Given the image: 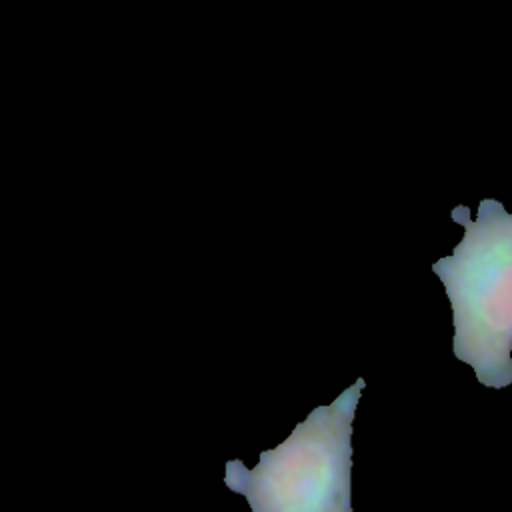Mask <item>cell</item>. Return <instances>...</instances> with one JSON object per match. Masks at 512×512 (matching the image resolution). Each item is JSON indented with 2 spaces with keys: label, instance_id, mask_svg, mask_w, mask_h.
I'll use <instances>...</instances> for the list:
<instances>
[{
  "label": "cell",
  "instance_id": "cell-1",
  "mask_svg": "<svg viewBox=\"0 0 512 512\" xmlns=\"http://www.w3.org/2000/svg\"><path fill=\"white\" fill-rule=\"evenodd\" d=\"M464 228L450 256L432 264L452 306V352L488 388L512 384V214L484 198L476 220L468 206L452 210Z\"/></svg>",
  "mask_w": 512,
  "mask_h": 512
},
{
  "label": "cell",
  "instance_id": "cell-2",
  "mask_svg": "<svg viewBox=\"0 0 512 512\" xmlns=\"http://www.w3.org/2000/svg\"><path fill=\"white\" fill-rule=\"evenodd\" d=\"M364 380L318 406L256 468L228 460L224 484L252 512H352V424Z\"/></svg>",
  "mask_w": 512,
  "mask_h": 512
}]
</instances>
